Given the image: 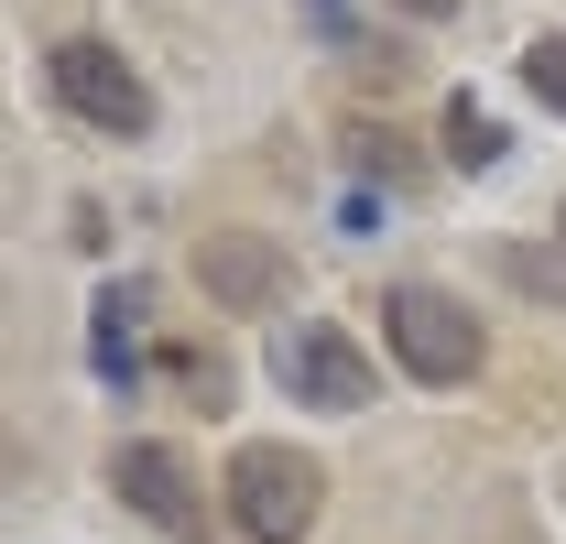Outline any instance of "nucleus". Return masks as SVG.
Wrapping results in <instances>:
<instances>
[{"instance_id":"423d86ee","label":"nucleus","mask_w":566,"mask_h":544,"mask_svg":"<svg viewBox=\"0 0 566 544\" xmlns=\"http://www.w3.org/2000/svg\"><path fill=\"white\" fill-rule=\"evenodd\" d=\"M109 490L132 501L153 534H208V490H197V458H186V447H164V436H132V447H109Z\"/></svg>"},{"instance_id":"1a4fd4ad","label":"nucleus","mask_w":566,"mask_h":544,"mask_svg":"<svg viewBox=\"0 0 566 544\" xmlns=\"http://www.w3.org/2000/svg\"><path fill=\"white\" fill-rule=\"evenodd\" d=\"M523 87L566 121V33H534V44H523Z\"/></svg>"},{"instance_id":"20e7f679","label":"nucleus","mask_w":566,"mask_h":544,"mask_svg":"<svg viewBox=\"0 0 566 544\" xmlns=\"http://www.w3.org/2000/svg\"><path fill=\"white\" fill-rule=\"evenodd\" d=\"M273 381H283V404H316V414H359L370 404V359H359V338L327 327V316H294L273 338Z\"/></svg>"},{"instance_id":"9d476101","label":"nucleus","mask_w":566,"mask_h":544,"mask_svg":"<svg viewBox=\"0 0 566 544\" xmlns=\"http://www.w3.org/2000/svg\"><path fill=\"white\" fill-rule=\"evenodd\" d=\"M392 11H415V22H447V11H458V0H392Z\"/></svg>"},{"instance_id":"7ed1b4c3","label":"nucleus","mask_w":566,"mask_h":544,"mask_svg":"<svg viewBox=\"0 0 566 544\" xmlns=\"http://www.w3.org/2000/svg\"><path fill=\"white\" fill-rule=\"evenodd\" d=\"M44 76H55V98H66L87 132H109V142H142V132H153V87H142V66L120 55V44L66 33V44L44 55Z\"/></svg>"},{"instance_id":"6e6552de","label":"nucleus","mask_w":566,"mask_h":544,"mask_svg":"<svg viewBox=\"0 0 566 544\" xmlns=\"http://www.w3.org/2000/svg\"><path fill=\"white\" fill-rule=\"evenodd\" d=\"M447 153H458L469 175H491V164H501V132H491V109H469V98H458V109H447Z\"/></svg>"},{"instance_id":"f03ea898","label":"nucleus","mask_w":566,"mask_h":544,"mask_svg":"<svg viewBox=\"0 0 566 544\" xmlns=\"http://www.w3.org/2000/svg\"><path fill=\"white\" fill-rule=\"evenodd\" d=\"M218 490H229V523L251 544H305L316 534V501H327V469H316L305 447H273V436H262V447L229 458Z\"/></svg>"},{"instance_id":"f257e3e1","label":"nucleus","mask_w":566,"mask_h":544,"mask_svg":"<svg viewBox=\"0 0 566 544\" xmlns=\"http://www.w3.org/2000/svg\"><path fill=\"white\" fill-rule=\"evenodd\" d=\"M381 338H392V359L415 370L424 393H458V381H480V359H491L480 316H469L458 294H436V283H392V294H381Z\"/></svg>"},{"instance_id":"39448f33","label":"nucleus","mask_w":566,"mask_h":544,"mask_svg":"<svg viewBox=\"0 0 566 544\" xmlns=\"http://www.w3.org/2000/svg\"><path fill=\"white\" fill-rule=\"evenodd\" d=\"M197 294H208L218 316H273L283 294H294V262H283L273 229H208L197 240Z\"/></svg>"},{"instance_id":"9b49d317","label":"nucleus","mask_w":566,"mask_h":544,"mask_svg":"<svg viewBox=\"0 0 566 544\" xmlns=\"http://www.w3.org/2000/svg\"><path fill=\"white\" fill-rule=\"evenodd\" d=\"M556 240H566V207H556Z\"/></svg>"},{"instance_id":"0eeeda50","label":"nucleus","mask_w":566,"mask_h":544,"mask_svg":"<svg viewBox=\"0 0 566 544\" xmlns=\"http://www.w3.org/2000/svg\"><path fill=\"white\" fill-rule=\"evenodd\" d=\"M132 316H142V283H109V294H98V370H109V381H132Z\"/></svg>"}]
</instances>
